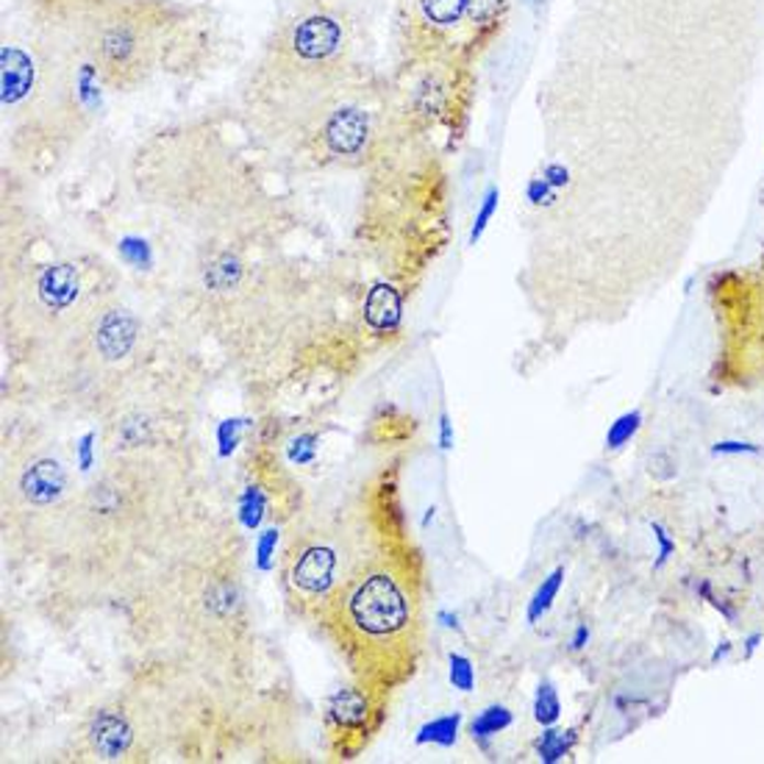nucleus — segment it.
Here are the masks:
<instances>
[{"label": "nucleus", "instance_id": "obj_1", "mask_svg": "<svg viewBox=\"0 0 764 764\" xmlns=\"http://www.w3.org/2000/svg\"><path fill=\"white\" fill-rule=\"evenodd\" d=\"M373 73L357 14L339 0H304L268 31L242 73L237 106L259 134L298 145Z\"/></svg>", "mask_w": 764, "mask_h": 764}, {"label": "nucleus", "instance_id": "obj_2", "mask_svg": "<svg viewBox=\"0 0 764 764\" xmlns=\"http://www.w3.org/2000/svg\"><path fill=\"white\" fill-rule=\"evenodd\" d=\"M34 34L87 62L109 95L187 76L211 47L204 9L184 0H25Z\"/></svg>", "mask_w": 764, "mask_h": 764}, {"label": "nucleus", "instance_id": "obj_3", "mask_svg": "<svg viewBox=\"0 0 764 764\" xmlns=\"http://www.w3.org/2000/svg\"><path fill=\"white\" fill-rule=\"evenodd\" d=\"M106 87L98 73L25 29L0 45V109L14 153L25 162H56L98 120Z\"/></svg>", "mask_w": 764, "mask_h": 764}, {"label": "nucleus", "instance_id": "obj_4", "mask_svg": "<svg viewBox=\"0 0 764 764\" xmlns=\"http://www.w3.org/2000/svg\"><path fill=\"white\" fill-rule=\"evenodd\" d=\"M509 0H397L395 67L448 65L473 70L501 34Z\"/></svg>", "mask_w": 764, "mask_h": 764}, {"label": "nucleus", "instance_id": "obj_5", "mask_svg": "<svg viewBox=\"0 0 764 764\" xmlns=\"http://www.w3.org/2000/svg\"><path fill=\"white\" fill-rule=\"evenodd\" d=\"M345 623L364 640H392L408 625V592L395 576L368 572L345 598Z\"/></svg>", "mask_w": 764, "mask_h": 764}, {"label": "nucleus", "instance_id": "obj_6", "mask_svg": "<svg viewBox=\"0 0 764 764\" xmlns=\"http://www.w3.org/2000/svg\"><path fill=\"white\" fill-rule=\"evenodd\" d=\"M31 295L40 309L51 315H65L81 298V270L70 259L42 264L31 275Z\"/></svg>", "mask_w": 764, "mask_h": 764}, {"label": "nucleus", "instance_id": "obj_7", "mask_svg": "<svg viewBox=\"0 0 764 764\" xmlns=\"http://www.w3.org/2000/svg\"><path fill=\"white\" fill-rule=\"evenodd\" d=\"M89 334H92L98 357H103L106 362H120V359L129 357L137 337H140V320L125 306L106 304L92 315Z\"/></svg>", "mask_w": 764, "mask_h": 764}, {"label": "nucleus", "instance_id": "obj_8", "mask_svg": "<svg viewBox=\"0 0 764 764\" xmlns=\"http://www.w3.org/2000/svg\"><path fill=\"white\" fill-rule=\"evenodd\" d=\"M337 554L328 545L312 543L290 559V583L304 601H317L331 590L337 576Z\"/></svg>", "mask_w": 764, "mask_h": 764}, {"label": "nucleus", "instance_id": "obj_9", "mask_svg": "<svg viewBox=\"0 0 764 764\" xmlns=\"http://www.w3.org/2000/svg\"><path fill=\"white\" fill-rule=\"evenodd\" d=\"M67 490V470L62 467V461L56 459H36L34 465H29L20 476V492L25 495V501L36 503V506H45V503L58 501Z\"/></svg>", "mask_w": 764, "mask_h": 764}, {"label": "nucleus", "instance_id": "obj_10", "mask_svg": "<svg viewBox=\"0 0 764 764\" xmlns=\"http://www.w3.org/2000/svg\"><path fill=\"white\" fill-rule=\"evenodd\" d=\"M89 742H92V751L100 758H106V762L123 758L131 745L129 720L120 712H114V709H103L92 720V725H89Z\"/></svg>", "mask_w": 764, "mask_h": 764}, {"label": "nucleus", "instance_id": "obj_11", "mask_svg": "<svg viewBox=\"0 0 764 764\" xmlns=\"http://www.w3.org/2000/svg\"><path fill=\"white\" fill-rule=\"evenodd\" d=\"M364 320L375 334H392L401 323V292L392 284H375L364 301Z\"/></svg>", "mask_w": 764, "mask_h": 764}, {"label": "nucleus", "instance_id": "obj_12", "mask_svg": "<svg viewBox=\"0 0 764 764\" xmlns=\"http://www.w3.org/2000/svg\"><path fill=\"white\" fill-rule=\"evenodd\" d=\"M368 698L359 689H342L328 700V718L337 729L357 731L368 723Z\"/></svg>", "mask_w": 764, "mask_h": 764}, {"label": "nucleus", "instance_id": "obj_13", "mask_svg": "<svg viewBox=\"0 0 764 764\" xmlns=\"http://www.w3.org/2000/svg\"><path fill=\"white\" fill-rule=\"evenodd\" d=\"M561 583H565V567H556V570L548 572V578H543V583H539L537 592H534L532 601H528V612H525L528 623H539V620L550 612V607H554L556 596H559L561 590Z\"/></svg>", "mask_w": 764, "mask_h": 764}, {"label": "nucleus", "instance_id": "obj_14", "mask_svg": "<svg viewBox=\"0 0 764 764\" xmlns=\"http://www.w3.org/2000/svg\"><path fill=\"white\" fill-rule=\"evenodd\" d=\"M572 745H576V731L572 729H554V725H545L543 736L537 740V756L539 762L556 764L561 758L570 756Z\"/></svg>", "mask_w": 764, "mask_h": 764}, {"label": "nucleus", "instance_id": "obj_15", "mask_svg": "<svg viewBox=\"0 0 764 764\" xmlns=\"http://www.w3.org/2000/svg\"><path fill=\"white\" fill-rule=\"evenodd\" d=\"M512 723H514V714L509 712L506 707H501V703H492V707L481 709L479 718L470 723V734H473V740L487 742L492 740V736L501 734V731H506Z\"/></svg>", "mask_w": 764, "mask_h": 764}, {"label": "nucleus", "instance_id": "obj_16", "mask_svg": "<svg viewBox=\"0 0 764 764\" xmlns=\"http://www.w3.org/2000/svg\"><path fill=\"white\" fill-rule=\"evenodd\" d=\"M459 725H461L459 712L443 714V718L423 725L421 734H417V745H428V742H434V745L450 747L456 742V736H459Z\"/></svg>", "mask_w": 764, "mask_h": 764}, {"label": "nucleus", "instance_id": "obj_17", "mask_svg": "<svg viewBox=\"0 0 764 764\" xmlns=\"http://www.w3.org/2000/svg\"><path fill=\"white\" fill-rule=\"evenodd\" d=\"M561 718V698L559 689L554 687L550 681H543L537 687V695H534V720L539 725H556Z\"/></svg>", "mask_w": 764, "mask_h": 764}, {"label": "nucleus", "instance_id": "obj_18", "mask_svg": "<svg viewBox=\"0 0 764 764\" xmlns=\"http://www.w3.org/2000/svg\"><path fill=\"white\" fill-rule=\"evenodd\" d=\"M642 428V412L640 408H631V412H623L618 421L609 426L607 432V450H620L636 437V432Z\"/></svg>", "mask_w": 764, "mask_h": 764}, {"label": "nucleus", "instance_id": "obj_19", "mask_svg": "<svg viewBox=\"0 0 764 764\" xmlns=\"http://www.w3.org/2000/svg\"><path fill=\"white\" fill-rule=\"evenodd\" d=\"M264 509H268V495L262 492V487H248L240 498V520L245 528H257L264 517Z\"/></svg>", "mask_w": 764, "mask_h": 764}, {"label": "nucleus", "instance_id": "obj_20", "mask_svg": "<svg viewBox=\"0 0 764 764\" xmlns=\"http://www.w3.org/2000/svg\"><path fill=\"white\" fill-rule=\"evenodd\" d=\"M450 684L459 692H473L476 687V667L473 662L461 654H450Z\"/></svg>", "mask_w": 764, "mask_h": 764}, {"label": "nucleus", "instance_id": "obj_21", "mask_svg": "<svg viewBox=\"0 0 764 764\" xmlns=\"http://www.w3.org/2000/svg\"><path fill=\"white\" fill-rule=\"evenodd\" d=\"M651 534H654V539H656L654 570H662V567H665L667 561L673 559V554H676V539L670 537V532H667L662 523H651Z\"/></svg>", "mask_w": 764, "mask_h": 764}, {"label": "nucleus", "instance_id": "obj_22", "mask_svg": "<svg viewBox=\"0 0 764 764\" xmlns=\"http://www.w3.org/2000/svg\"><path fill=\"white\" fill-rule=\"evenodd\" d=\"M712 456H756L762 454L756 443H747V439H718L712 445Z\"/></svg>", "mask_w": 764, "mask_h": 764}, {"label": "nucleus", "instance_id": "obj_23", "mask_svg": "<svg viewBox=\"0 0 764 764\" xmlns=\"http://www.w3.org/2000/svg\"><path fill=\"white\" fill-rule=\"evenodd\" d=\"M245 423L242 421H226L220 426V432H217V439H220V454H231L233 448H237V443H240V432Z\"/></svg>", "mask_w": 764, "mask_h": 764}, {"label": "nucleus", "instance_id": "obj_24", "mask_svg": "<svg viewBox=\"0 0 764 764\" xmlns=\"http://www.w3.org/2000/svg\"><path fill=\"white\" fill-rule=\"evenodd\" d=\"M698 596L703 598V601H709V603H712V607L718 609V612L723 614V618L729 620V623H736V609H734V607H729V603H725L723 598H718V596H714L712 583H709V581H700V583H698Z\"/></svg>", "mask_w": 764, "mask_h": 764}, {"label": "nucleus", "instance_id": "obj_25", "mask_svg": "<svg viewBox=\"0 0 764 764\" xmlns=\"http://www.w3.org/2000/svg\"><path fill=\"white\" fill-rule=\"evenodd\" d=\"M317 439L312 437V434H306V437H298L295 443H292L290 448V459L295 461V465H309L312 459H315V448H317Z\"/></svg>", "mask_w": 764, "mask_h": 764}, {"label": "nucleus", "instance_id": "obj_26", "mask_svg": "<svg viewBox=\"0 0 764 764\" xmlns=\"http://www.w3.org/2000/svg\"><path fill=\"white\" fill-rule=\"evenodd\" d=\"M275 543H279V532H275V528H270V532H264L262 537H259V567H262V570H268L270 561H273Z\"/></svg>", "mask_w": 764, "mask_h": 764}, {"label": "nucleus", "instance_id": "obj_27", "mask_svg": "<svg viewBox=\"0 0 764 764\" xmlns=\"http://www.w3.org/2000/svg\"><path fill=\"white\" fill-rule=\"evenodd\" d=\"M78 461H81V470H89V465H92V434H87L78 445Z\"/></svg>", "mask_w": 764, "mask_h": 764}, {"label": "nucleus", "instance_id": "obj_28", "mask_svg": "<svg viewBox=\"0 0 764 764\" xmlns=\"http://www.w3.org/2000/svg\"><path fill=\"white\" fill-rule=\"evenodd\" d=\"M731 651H734V645H731L729 640H720L718 645H714V651H712V656H709V662H712V665H720V662L729 659Z\"/></svg>", "mask_w": 764, "mask_h": 764}, {"label": "nucleus", "instance_id": "obj_29", "mask_svg": "<svg viewBox=\"0 0 764 764\" xmlns=\"http://www.w3.org/2000/svg\"><path fill=\"white\" fill-rule=\"evenodd\" d=\"M587 642H590V629H587V625H578V629L572 631L570 648L572 651H583V648H587Z\"/></svg>", "mask_w": 764, "mask_h": 764}, {"label": "nucleus", "instance_id": "obj_30", "mask_svg": "<svg viewBox=\"0 0 764 764\" xmlns=\"http://www.w3.org/2000/svg\"><path fill=\"white\" fill-rule=\"evenodd\" d=\"M439 445H443L445 450L454 448V432H450V421L448 417H439Z\"/></svg>", "mask_w": 764, "mask_h": 764}, {"label": "nucleus", "instance_id": "obj_31", "mask_svg": "<svg viewBox=\"0 0 764 764\" xmlns=\"http://www.w3.org/2000/svg\"><path fill=\"white\" fill-rule=\"evenodd\" d=\"M762 642H764V634H758V631H753V634L745 636V642H742V645H745V659H751V656L756 654Z\"/></svg>", "mask_w": 764, "mask_h": 764}, {"label": "nucleus", "instance_id": "obj_32", "mask_svg": "<svg viewBox=\"0 0 764 764\" xmlns=\"http://www.w3.org/2000/svg\"><path fill=\"white\" fill-rule=\"evenodd\" d=\"M439 620H445V625H448V629H459V620H456V614H454V618H450L448 612H443V614H439Z\"/></svg>", "mask_w": 764, "mask_h": 764}]
</instances>
